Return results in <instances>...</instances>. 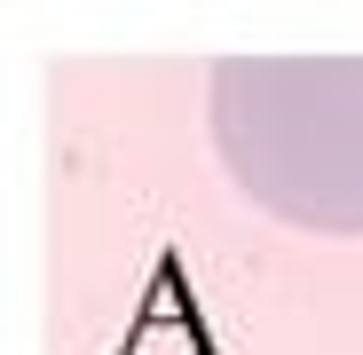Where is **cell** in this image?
I'll return each mask as SVG.
<instances>
[{"mask_svg": "<svg viewBox=\"0 0 363 355\" xmlns=\"http://www.w3.org/2000/svg\"><path fill=\"white\" fill-rule=\"evenodd\" d=\"M206 111L253 205L363 237V55H229L213 64Z\"/></svg>", "mask_w": 363, "mask_h": 355, "instance_id": "6da1fadb", "label": "cell"}]
</instances>
